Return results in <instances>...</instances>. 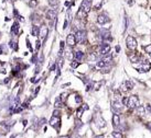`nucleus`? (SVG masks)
Here are the masks:
<instances>
[{"label": "nucleus", "instance_id": "obj_47", "mask_svg": "<svg viewBox=\"0 0 151 138\" xmlns=\"http://www.w3.org/2000/svg\"><path fill=\"white\" fill-rule=\"evenodd\" d=\"M147 127H148V128L151 130V123H148V124H147Z\"/></svg>", "mask_w": 151, "mask_h": 138}, {"label": "nucleus", "instance_id": "obj_39", "mask_svg": "<svg viewBox=\"0 0 151 138\" xmlns=\"http://www.w3.org/2000/svg\"><path fill=\"white\" fill-rule=\"evenodd\" d=\"M102 4H103V2H100V3H97V4H96V6H95V10H98V9L102 7Z\"/></svg>", "mask_w": 151, "mask_h": 138}, {"label": "nucleus", "instance_id": "obj_4", "mask_svg": "<svg viewBox=\"0 0 151 138\" xmlns=\"http://www.w3.org/2000/svg\"><path fill=\"white\" fill-rule=\"evenodd\" d=\"M122 106H124V104H122V102L119 99H117V100H115L113 102V110L115 112H117V114L122 110Z\"/></svg>", "mask_w": 151, "mask_h": 138}, {"label": "nucleus", "instance_id": "obj_55", "mask_svg": "<svg viewBox=\"0 0 151 138\" xmlns=\"http://www.w3.org/2000/svg\"><path fill=\"white\" fill-rule=\"evenodd\" d=\"M150 59H151V53H150Z\"/></svg>", "mask_w": 151, "mask_h": 138}, {"label": "nucleus", "instance_id": "obj_19", "mask_svg": "<svg viewBox=\"0 0 151 138\" xmlns=\"http://www.w3.org/2000/svg\"><path fill=\"white\" fill-rule=\"evenodd\" d=\"M54 106H55L56 109H58V107L62 106V99H61L60 96H58V98H56L55 103H54Z\"/></svg>", "mask_w": 151, "mask_h": 138}, {"label": "nucleus", "instance_id": "obj_54", "mask_svg": "<svg viewBox=\"0 0 151 138\" xmlns=\"http://www.w3.org/2000/svg\"><path fill=\"white\" fill-rule=\"evenodd\" d=\"M25 1H27V2H29V1H30V0H25Z\"/></svg>", "mask_w": 151, "mask_h": 138}, {"label": "nucleus", "instance_id": "obj_13", "mask_svg": "<svg viewBox=\"0 0 151 138\" xmlns=\"http://www.w3.org/2000/svg\"><path fill=\"white\" fill-rule=\"evenodd\" d=\"M74 58H75L76 61H81L83 58H84V53L81 52V50L75 52V53H74Z\"/></svg>", "mask_w": 151, "mask_h": 138}, {"label": "nucleus", "instance_id": "obj_45", "mask_svg": "<svg viewBox=\"0 0 151 138\" xmlns=\"http://www.w3.org/2000/svg\"><path fill=\"white\" fill-rule=\"evenodd\" d=\"M39 91H40V87H38V88L35 89V93H34V94H38V92H39Z\"/></svg>", "mask_w": 151, "mask_h": 138}, {"label": "nucleus", "instance_id": "obj_26", "mask_svg": "<svg viewBox=\"0 0 151 138\" xmlns=\"http://www.w3.org/2000/svg\"><path fill=\"white\" fill-rule=\"evenodd\" d=\"M10 46L13 48V50H18V45H17V42H14L13 39L10 41Z\"/></svg>", "mask_w": 151, "mask_h": 138}, {"label": "nucleus", "instance_id": "obj_40", "mask_svg": "<svg viewBox=\"0 0 151 138\" xmlns=\"http://www.w3.org/2000/svg\"><path fill=\"white\" fill-rule=\"evenodd\" d=\"M45 122H46V120H45V118H41V120H40V125H44Z\"/></svg>", "mask_w": 151, "mask_h": 138}, {"label": "nucleus", "instance_id": "obj_30", "mask_svg": "<svg viewBox=\"0 0 151 138\" xmlns=\"http://www.w3.org/2000/svg\"><path fill=\"white\" fill-rule=\"evenodd\" d=\"M144 52L148 53V54H150V53H151V44H150V45L144 46Z\"/></svg>", "mask_w": 151, "mask_h": 138}, {"label": "nucleus", "instance_id": "obj_37", "mask_svg": "<svg viewBox=\"0 0 151 138\" xmlns=\"http://www.w3.org/2000/svg\"><path fill=\"white\" fill-rule=\"evenodd\" d=\"M55 69H56V64H53V65L50 67V70H51V71H54Z\"/></svg>", "mask_w": 151, "mask_h": 138}, {"label": "nucleus", "instance_id": "obj_21", "mask_svg": "<svg viewBox=\"0 0 151 138\" xmlns=\"http://www.w3.org/2000/svg\"><path fill=\"white\" fill-rule=\"evenodd\" d=\"M86 14H87V13H85L84 11L80 8V10H78V12H77V18H78V19H83V18L86 17Z\"/></svg>", "mask_w": 151, "mask_h": 138}, {"label": "nucleus", "instance_id": "obj_5", "mask_svg": "<svg viewBox=\"0 0 151 138\" xmlns=\"http://www.w3.org/2000/svg\"><path fill=\"white\" fill-rule=\"evenodd\" d=\"M109 52H110V46H109L108 44H103V45H100V47H99V54L100 55L106 56V55L109 54Z\"/></svg>", "mask_w": 151, "mask_h": 138}, {"label": "nucleus", "instance_id": "obj_23", "mask_svg": "<svg viewBox=\"0 0 151 138\" xmlns=\"http://www.w3.org/2000/svg\"><path fill=\"white\" fill-rule=\"evenodd\" d=\"M130 60H131V63H139L140 58L137 55H132V56H130Z\"/></svg>", "mask_w": 151, "mask_h": 138}, {"label": "nucleus", "instance_id": "obj_52", "mask_svg": "<svg viewBox=\"0 0 151 138\" xmlns=\"http://www.w3.org/2000/svg\"><path fill=\"white\" fill-rule=\"evenodd\" d=\"M60 138H71V137H70V136H61Z\"/></svg>", "mask_w": 151, "mask_h": 138}, {"label": "nucleus", "instance_id": "obj_48", "mask_svg": "<svg viewBox=\"0 0 151 138\" xmlns=\"http://www.w3.org/2000/svg\"><path fill=\"white\" fill-rule=\"evenodd\" d=\"M27 123H28V120H23V122H22V124H23V126H27Z\"/></svg>", "mask_w": 151, "mask_h": 138}, {"label": "nucleus", "instance_id": "obj_24", "mask_svg": "<svg viewBox=\"0 0 151 138\" xmlns=\"http://www.w3.org/2000/svg\"><path fill=\"white\" fill-rule=\"evenodd\" d=\"M137 111H138V114L139 115H143L146 113V110H144L143 106H137Z\"/></svg>", "mask_w": 151, "mask_h": 138}, {"label": "nucleus", "instance_id": "obj_7", "mask_svg": "<svg viewBox=\"0 0 151 138\" xmlns=\"http://www.w3.org/2000/svg\"><path fill=\"white\" fill-rule=\"evenodd\" d=\"M91 2L92 1H88V0H84V1L82 2V4H81V9H82L85 13H88L89 11H91V7H92Z\"/></svg>", "mask_w": 151, "mask_h": 138}, {"label": "nucleus", "instance_id": "obj_1", "mask_svg": "<svg viewBox=\"0 0 151 138\" xmlns=\"http://www.w3.org/2000/svg\"><path fill=\"white\" fill-rule=\"evenodd\" d=\"M76 43L78 44H84L86 42V32L84 30H78L75 34Z\"/></svg>", "mask_w": 151, "mask_h": 138}, {"label": "nucleus", "instance_id": "obj_33", "mask_svg": "<svg viewBox=\"0 0 151 138\" xmlns=\"http://www.w3.org/2000/svg\"><path fill=\"white\" fill-rule=\"evenodd\" d=\"M75 101H76V103H82V98H81V95H76Z\"/></svg>", "mask_w": 151, "mask_h": 138}, {"label": "nucleus", "instance_id": "obj_27", "mask_svg": "<svg viewBox=\"0 0 151 138\" xmlns=\"http://www.w3.org/2000/svg\"><path fill=\"white\" fill-rule=\"evenodd\" d=\"M127 25H128V19H127V17L125 15V18H124V26H122V31L127 30Z\"/></svg>", "mask_w": 151, "mask_h": 138}, {"label": "nucleus", "instance_id": "obj_6", "mask_svg": "<svg viewBox=\"0 0 151 138\" xmlns=\"http://www.w3.org/2000/svg\"><path fill=\"white\" fill-rule=\"evenodd\" d=\"M50 125H51L52 127H54V128L58 129V127H60V125H61V120H60V117H56V116H52V118L50 120Z\"/></svg>", "mask_w": 151, "mask_h": 138}, {"label": "nucleus", "instance_id": "obj_28", "mask_svg": "<svg viewBox=\"0 0 151 138\" xmlns=\"http://www.w3.org/2000/svg\"><path fill=\"white\" fill-rule=\"evenodd\" d=\"M111 59H113V57H111V55H109V56H105L104 58H103V60H104L106 64H108L111 61Z\"/></svg>", "mask_w": 151, "mask_h": 138}, {"label": "nucleus", "instance_id": "obj_14", "mask_svg": "<svg viewBox=\"0 0 151 138\" xmlns=\"http://www.w3.org/2000/svg\"><path fill=\"white\" fill-rule=\"evenodd\" d=\"M113 124L114 126H119L120 125V116L117 113L113 115Z\"/></svg>", "mask_w": 151, "mask_h": 138}, {"label": "nucleus", "instance_id": "obj_10", "mask_svg": "<svg viewBox=\"0 0 151 138\" xmlns=\"http://www.w3.org/2000/svg\"><path fill=\"white\" fill-rule=\"evenodd\" d=\"M66 43H67V45H69V46H71V47H73V46H75V44H76L75 35H74V34H69V35H67Z\"/></svg>", "mask_w": 151, "mask_h": 138}, {"label": "nucleus", "instance_id": "obj_20", "mask_svg": "<svg viewBox=\"0 0 151 138\" xmlns=\"http://www.w3.org/2000/svg\"><path fill=\"white\" fill-rule=\"evenodd\" d=\"M106 65H107V64L105 63L103 59H100V60H98L97 63H96V67H97V68H104Z\"/></svg>", "mask_w": 151, "mask_h": 138}, {"label": "nucleus", "instance_id": "obj_56", "mask_svg": "<svg viewBox=\"0 0 151 138\" xmlns=\"http://www.w3.org/2000/svg\"><path fill=\"white\" fill-rule=\"evenodd\" d=\"M88 1H92V0H88Z\"/></svg>", "mask_w": 151, "mask_h": 138}, {"label": "nucleus", "instance_id": "obj_32", "mask_svg": "<svg viewBox=\"0 0 151 138\" xmlns=\"http://www.w3.org/2000/svg\"><path fill=\"white\" fill-rule=\"evenodd\" d=\"M53 116H56V117H60V111H58V109H56V110H54V112H53Z\"/></svg>", "mask_w": 151, "mask_h": 138}, {"label": "nucleus", "instance_id": "obj_16", "mask_svg": "<svg viewBox=\"0 0 151 138\" xmlns=\"http://www.w3.org/2000/svg\"><path fill=\"white\" fill-rule=\"evenodd\" d=\"M18 32H19V23L18 22H14L13 24H12V28H11V33L13 35H17L18 34Z\"/></svg>", "mask_w": 151, "mask_h": 138}, {"label": "nucleus", "instance_id": "obj_15", "mask_svg": "<svg viewBox=\"0 0 151 138\" xmlns=\"http://www.w3.org/2000/svg\"><path fill=\"white\" fill-rule=\"evenodd\" d=\"M96 123H97V126L99 127V128H102V127H105V126H106V122L103 120L100 115L97 117V120H96Z\"/></svg>", "mask_w": 151, "mask_h": 138}, {"label": "nucleus", "instance_id": "obj_22", "mask_svg": "<svg viewBox=\"0 0 151 138\" xmlns=\"http://www.w3.org/2000/svg\"><path fill=\"white\" fill-rule=\"evenodd\" d=\"M28 4H29L30 8H35V7L38 6V1H36V0H30V1L28 2Z\"/></svg>", "mask_w": 151, "mask_h": 138}, {"label": "nucleus", "instance_id": "obj_49", "mask_svg": "<svg viewBox=\"0 0 151 138\" xmlns=\"http://www.w3.org/2000/svg\"><path fill=\"white\" fill-rule=\"evenodd\" d=\"M119 50H120V47H119V46H116V52H119Z\"/></svg>", "mask_w": 151, "mask_h": 138}, {"label": "nucleus", "instance_id": "obj_36", "mask_svg": "<svg viewBox=\"0 0 151 138\" xmlns=\"http://www.w3.org/2000/svg\"><path fill=\"white\" fill-rule=\"evenodd\" d=\"M121 102H122V104L124 105H127V103H128V98H124Z\"/></svg>", "mask_w": 151, "mask_h": 138}, {"label": "nucleus", "instance_id": "obj_11", "mask_svg": "<svg viewBox=\"0 0 151 138\" xmlns=\"http://www.w3.org/2000/svg\"><path fill=\"white\" fill-rule=\"evenodd\" d=\"M150 68H151V64L148 63V60H144L143 64H142V66H141V68H138L137 70L139 72H146V71H148Z\"/></svg>", "mask_w": 151, "mask_h": 138}, {"label": "nucleus", "instance_id": "obj_44", "mask_svg": "<svg viewBox=\"0 0 151 138\" xmlns=\"http://www.w3.org/2000/svg\"><path fill=\"white\" fill-rule=\"evenodd\" d=\"M67 28V20L64 22V26H63V28Z\"/></svg>", "mask_w": 151, "mask_h": 138}, {"label": "nucleus", "instance_id": "obj_17", "mask_svg": "<svg viewBox=\"0 0 151 138\" xmlns=\"http://www.w3.org/2000/svg\"><path fill=\"white\" fill-rule=\"evenodd\" d=\"M39 33H40V28H38L36 25H33L31 28V34L33 36H39Z\"/></svg>", "mask_w": 151, "mask_h": 138}, {"label": "nucleus", "instance_id": "obj_12", "mask_svg": "<svg viewBox=\"0 0 151 138\" xmlns=\"http://www.w3.org/2000/svg\"><path fill=\"white\" fill-rule=\"evenodd\" d=\"M47 33H49V28H46V26H42V28L40 30V33H39V35L41 36V38L42 39H45L47 36Z\"/></svg>", "mask_w": 151, "mask_h": 138}, {"label": "nucleus", "instance_id": "obj_38", "mask_svg": "<svg viewBox=\"0 0 151 138\" xmlns=\"http://www.w3.org/2000/svg\"><path fill=\"white\" fill-rule=\"evenodd\" d=\"M82 123H81V120H76V124H75V126L76 127H81V126H82Z\"/></svg>", "mask_w": 151, "mask_h": 138}, {"label": "nucleus", "instance_id": "obj_42", "mask_svg": "<svg viewBox=\"0 0 151 138\" xmlns=\"http://www.w3.org/2000/svg\"><path fill=\"white\" fill-rule=\"evenodd\" d=\"M27 45H28V47L31 49V44H30V42H29V39H27Z\"/></svg>", "mask_w": 151, "mask_h": 138}, {"label": "nucleus", "instance_id": "obj_41", "mask_svg": "<svg viewBox=\"0 0 151 138\" xmlns=\"http://www.w3.org/2000/svg\"><path fill=\"white\" fill-rule=\"evenodd\" d=\"M102 72H103V74H107V72H109V68L107 69V68L104 67V68H103V71H102Z\"/></svg>", "mask_w": 151, "mask_h": 138}, {"label": "nucleus", "instance_id": "obj_3", "mask_svg": "<svg viewBox=\"0 0 151 138\" xmlns=\"http://www.w3.org/2000/svg\"><path fill=\"white\" fill-rule=\"evenodd\" d=\"M130 109H135L139 105V100H138V96L137 95H131L128 98V103H127Z\"/></svg>", "mask_w": 151, "mask_h": 138}, {"label": "nucleus", "instance_id": "obj_50", "mask_svg": "<svg viewBox=\"0 0 151 138\" xmlns=\"http://www.w3.org/2000/svg\"><path fill=\"white\" fill-rule=\"evenodd\" d=\"M128 3H129V4H130V6H131V4L133 3V0H129V1H128Z\"/></svg>", "mask_w": 151, "mask_h": 138}, {"label": "nucleus", "instance_id": "obj_8", "mask_svg": "<svg viewBox=\"0 0 151 138\" xmlns=\"http://www.w3.org/2000/svg\"><path fill=\"white\" fill-rule=\"evenodd\" d=\"M97 22H98V24H106L107 22H109V18H108V15H106L105 13H102V14H99L97 17Z\"/></svg>", "mask_w": 151, "mask_h": 138}, {"label": "nucleus", "instance_id": "obj_53", "mask_svg": "<svg viewBox=\"0 0 151 138\" xmlns=\"http://www.w3.org/2000/svg\"><path fill=\"white\" fill-rule=\"evenodd\" d=\"M1 66H2V63H1V61H0V67H1Z\"/></svg>", "mask_w": 151, "mask_h": 138}, {"label": "nucleus", "instance_id": "obj_35", "mask_svg": "<svg viewBox=\"0 0 151 138\" xmlns=\"http://www.w3.org/2000/svg\"><path fill=\"white\" fill-rule=\"evenodd\" d=\"M40 47H41V41H36V46H35L36 50L40 49Z\"/></svg>", "mask_w": 151, "mask_h": 138}, {"label": "nucleus", "instance_id": "obj_18", "mask_svg": "<svg viewBox=\"0 0 151 138\" xmlns=\"http://www.w3.org/2000/svg\"><path fill=\"white\" fill-rule=\"evenodd\" d=\"M124 89L125 90H131V89H132V88H133V82H132V81H126V82H125L124 83Z\"/></svg>", "mask_w": 151, "mask_h": 138}, {"label": "nucleus", "instance_id": "obj_2", "mask_svg": "<svg viewBox=\"0 0 151 138\" xmlns=\"http://www.w3.org/2000/svg\"><path fill=\"white\" fill-rule=\"evenodd\" d=\"M126 42H127V47H128L130 50H135L136 48H137V41L135 39L133 36L129 35V36L127 37Z\"/></svg>", "mask_w": 151, "mask_h": 138}, {"label": "nucleus", "instance_id": "obj_31", "mask_svg": "<svg viewBox=\"0 0 151 138\" xmlns=\"http://www.w3.org/2000/svg\"><path fill=\"white\" fill-rule=\"evenodd\" d=\"M78 65H80V63H78V61H73V63L71 64V67L72 68H77Z\"/></svg>", "mask_w": 151, "mask_h": 138}, {"label": "nucleus", "instance_id": "obj_51", "mask_svg": "<svg viewBox=\"0 0 151 138\" xmlns=\"http://www.w3.org/2000/svg\"><path fill=\"white\" fill-rule=\"evenodd\" d=\"M95 138H104V135H100V136H96Z\"/></svg>", "mask_w": 151, "mask_h": 138}, {"label": "nucleus", "instance_id": "obj_29", "mask_svg": "<svg viewBox=\"0 0 151 138\" xmlns=\"http://www.w3.org/2000/svg\"><path fill=\"white\" fill-rule=\"evenodd\" d=\"M49 4L52 7H55L58 4V0H49Z\"/></svg>", "mask_w": 151, "mask_h": 138}, {"label": "nucleus", "instance_id": "obj_25", "mask_svg": "<svg viewBox=\"0 0 151 138\" xmlns=\"http://www.w3.org/2000/svg\"><path fill=\"white\" fill-rule=\"evenodd\" d=\"M113 137L114 138H124L122 134L120 131H113Z\"/></svg>", "mask_w": 151, "mask_h": 138}, {"label": "nucleus", "instance_id": "obj_9", "mask_svg": "<svg viewBox=\"0 0 151 138\" xmlns=\"http://www.w3.org/2000/svg\"><path fill=\"white\" fill-rule=\"evenodd\" d=\"M56 14H58V12H56L55 9H50V10L46 11V19L50 20V21H53V20H55Z\"/></svg>", "mask_w": 151, "mask_h": 138}, {"label": "nucleus", "instance_id": "obj_34", "mask_svg": "<svg viewBox=\"0 0 151 138\" xmlns=\"http://www.w3.org/2000/svg\"><path fill=\"white\" fill-rule=\"evenodd\" d=\"M36 61H38V60H36V54H34L33 56H32V58H31V63H34V64H35Z\"/></svg>", "mask_w": 151, "mask_h": 138}, {"label": "nucleus", "instance_id": "obj_46", "mask_svg": "<svg viewBox=\"0 0 151 138\" xmlns=\"http://www.w3.org/2000/svg\"><path fill=\"white\" fill-rule=\"evenodd\" d=\"M147 110H148V111L151 113V105H148V106H147Z\"/></svg>", "mask_w": 151, "mask_h": 138}, {"label": "nucleus", "instance_id": "obj_43", "mask_svg": "<svg viewBox=\"0 0 151 138\" xmlns=\"http://www.w3.org/2000/svg\"><path fill=\"white\" fill-rule=\"evenodd\" d=\"M9 82H10V79L9 78H7L5 81H3V83H9Z\"/></svg>", "mask_w": 151, "mask_h": 138}]
</instances>
